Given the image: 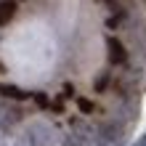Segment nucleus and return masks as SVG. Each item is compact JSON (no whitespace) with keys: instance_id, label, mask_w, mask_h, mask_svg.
Listing matches in <instances>:
<instances>
[{"instance_id":"obj_10","label":"nucleus","mask_w":146,"mask_h":146,"mask_svg":"<svg viewBox=\"0 0 146 146\" xmlns=\"http://www.w3.org/2000/svg\"><path fill=\"white\" fill-rule=\"evenodd\" d=\"M0 72H5V66H3V64H0Z\"/></svg>"},{"instance_id":"obj_1","label":"nucleus","mask_w":146,"mask_h":146,"mask_svg":"<svg viewBox=\"0 0 146 146\" xmlns=\"http://www.w3.org/2000/svg\"><path fill=\"white\" fill-rule=\"evenodd\" d=\"M96 146H122V127L109 122L98 130V138H96Z\"/></svg>"},{"instance_id":"obj_7","label":"nucleus","mask_w":146,"mask_h":146,"mask_svg":"<svg viewBox=\"0 0 146 146\" xmlns=\"http://www.w3.org/2000/svg\"><path fill=\"white\" fill-rule=\"evenodd\" d=\"M32 98H35V104H37L40 109H50V101H48V96H45V93H35Z\"/></svg>"},{"instance_id":"obj_5","label":"nucleus","mask_w":146,"mask_h":146,"mask_svg":"<svg viewBox=\"0 0 146 146\" xmlns=\"http://www.w3.org/2000/svg\"><path fill=\"white\" fill-rule=\"evenodd\" d=\"M77 109H80L82 114H93V109H96V106H93V101H88V98H80V96H77Z\"/></svg>"},{"instance_id":"obj_9","label":"nucleus","mask_w":146,"mask_h":146,"mask_svg":"<svg viewBox=\"0 0 146 146\" xmlns=\"http://www.w3.org/2000/svg\"><path fill=\"white\" fill-rule=\"evenodd\" d=\"M138 146H146V135H143V138H141V143H138Z\"/></svg>"},{"instance_id":"obj_11","label":"nucleus","mask_w":146,"mask_h":146,"mask_svg":"<svg viewBox=\"0 0 146 146\" xmlns=\"http://www.w3.org/2000/svg\"><path fill=\"white\" fill-rule=\"evenodd\" d=\"M0 117H3V109H0Z\"/></svg>"},{"instance_id":"obj_6","label":"nucleus","mask_w":146,"mask_h":146,"mask_svg":"<svg viewBox=\"0 0 146 146\" xmlns=\"http://www.w3.org/2000/svg\"><path fill=\"white\" fill-rule=\"evenodd\" d=\"M106 85H109V74L101 72V74L96 77V82H93V88H96V90H106Z\"/></svg>"},{"instance_id":"obj_8","label":"nucleus","mask_w":146,"mask_h":146,"mask_svg":"<svg viewBox=\"0 0 146 146\" xmlns=\"http://www.w3.org/2000/svg\"><path fill=\"white\" fill-rule=\"evenodd\" d=\"M64 96H74V88H72V85H64Z\"/></svg>"},{"instance_id":"obj_4","label":"nucleus","mask_w":146,"mask_h":146,"mask_svg":"<svg viewBox=\"0 0 146 146\" xmlns=\"http://www.w3.org/2000/svg\"><path fill=\"white\" fill-rule=\"evenodd\" d=\"M0 96L13 98V101H24V98L29 96V93H24L21 88H16V85H0Z\"/></svg>"},{"instance_id":"obj_3","label":"nucleus","mask_w":146,"mask_h":146,"mask_svg":"<svg viewBox=\"0 0 146 146\" xmlns=\"http://www.w3.org/2000/svg\"><path fill=\"white\" fill-rule=\"evenodd\" d=\"M16 16V0H0V27H5Z\"/></svg>"},{"instance_id":"obj_2","label":"nucleus","mask_w":146,"mask_h":146,"mask_svg":"<svg viewBox=\"0 0 146 146\" xmlns=\"http://www.w3.org/2000/svg\"><path fill=\"white\" fill-rule=\"evenodd\" d=\"M106 50H109V61L111 64H125L127 61V50H125V45L119 42L117 37H106Z\"/></svg>"},{"instance_id":"obj_12","label":"nucleus","mask_w":146,"mask_h":146,"mask_svg":"<svg viewBox=\"0 0 146 146\" xmlns=\"http://www.w3.org/2000/svg\"><path fill=\"white\" fill-rule=\"evenodd\" d=\"M143 3H146V0H143Z\"/></svg>"}]
</instances>
